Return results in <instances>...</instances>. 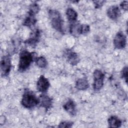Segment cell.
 <instances>
[{"mask_svg": "<svg viewBox=\"0 0 128 128\" xmlns=\"http://www.w3.org/2000/svg\"><path fill=\"white\" fill-rule=\"evenodd\" d=\"M48 14L52 27L56 31L63 34V20L60 12L56 10H50Z\"/></svg>", "mask_w": 128, "mask_h": 128, "instance_id": "cell-2", "label": "cell"}, {"mask_svg": "<svg viewBox=\"0 0 128 128\" xmlns=\"http://www.w3.org/2000/svg\"><path fill=\"white\" fill-rule=\"evenodd\" d=\"M36 21L37 20L35 16L28 13V15L24 18L22 22V25L25 26L30 28L35 25Z\"/></svg>", "mask_w": 128, "mask_h": 128, "instance_id": "cell-15", "label": "cell"}, {"mask_svg": "<svg viewBox=\"0 0 128 128\" xmlns=\"http://www.w3.org/2000/svg\"><path fill=\"white\" fill-rule=\"evenodd\" d=\"M74 123L73 122H61L59 125L58 126V128H71L72 125H73Z\"/></svg>", "mask_w": 128, "mask_h": 128, "instance_id": "cell-22", "label": "cell"}, {"mask_svg": "<svg viewBox=\"0 0 128 128\" xmlns=\"http://www.w3.org/2000/svg\"><path fill=\"white\" fill-rule=\"evenodd\" d=\"M80 34H85L90 31V27L88 24H83L80 26Z\"/></svg>", "mask_w": 128, "mask_h": 128, "instance_id": "cell-21", "label": "cell"}, {"mask_svg": "<svg viewBox=\"0 0 128 128\" xmlns=\"http://www.w3.org/2000/svg\"><path fill=\"white\" fill-rule=\"evenodd\" d=\"M64 56L68 62L72 66L76 65L80 61L77 54L71 49L68 48L64 50Z\"/></svg>", "mask_w": 128, "mask_h": 128, "instance_id": "cell-8", "label": "cell"}, {"mask_svg": "<svg viewBox=\"0 0 128 128\" xmlns=\"http://www.w3.org/2000/svg\"><path fill=\"white\" fill-rule=\"evenodd\" d=\"M128 66H124L122 70V76L125 80L126 82L128 83Z\"/></svg>", "mask_w": 128, "mask_h": 128, "instance_id": "cell-23", "label": "cell"}, {"mask_svg": "<svg viewBox=\"0 0 128 128\" xmlns=\"http://www.w3.org/2000/svg\"><path fill=\"white\" fill-rule=\"evenodd\" d=\"M90 86L89 83L86 78H78L76 82V88L79 90H85Z\"/></svg>", "mask_w": 128, "mask_h": 128, "instance_id": "cell-14", "label": "cell"}, {"mask_svg": "<svg viewBox=\"0 0 128 128\" xmlns=\"http://www.w3.org/2000/svg\"><path fill=\"white\" fill-rule=\"evenodd\" d=\"M20 40L17 38H14L10 42V48L11 49L12 52H15L17 51L18 46L20 45Z\"/></svg>", "mask_w": 128, "mask_h": 128, "instance_id": "cell-18", "label": "cell"}, {"mask_svg": "<svg viewBox=\"0 0 128 128\" xmlns=\"http://www.w3.org/2000/svg\"><path fill=\"white\" fill-rule=\"evenodd\" d=\"M40 32L38 29H35L32 30L30 34L29 38L26 40L24 43L26 45L32 47H35L40 40Z\"/></svg>", "mask_w": 128, "mask_h": 128, "instance_id": "cell-7", "label": "cell"}, {"mask_svg": "<svg viewBox=\"0 0 128 128\" xmlns=\"http://www.w3.org/2000/svg\"><path fill=\"white\" fill-rule=\"evenodd\" d=\"M21 104L25 108L30 109L39 104V100L33 92L26 90L22 95Z\"/></svg>", "mask_w": 128, "mask_h": 128, "instance_id": "cell-3", "label": "cell"}, {"mask_svg": "<svg viewBox=\"0 0 128 128\" xmlns=\"http://www.w3.org/2000/svg\"><path fill=\"white\" fill-rule=\"evenodd\" d=\"M40 10V8L38 4L36 2H34L30 6L29 10L28 12V13L35 16L36 14H37L39 12Z\"/></svg>", "mask_w": 128, "mask_h": 128, "instance_id": "cell-20", "label": "cell"}, {"mask_svg": "<svg viewBox=\"0 0 128 128\" xmlns=\"http://www.w3.org/2000/svg\"><path fill=\"white\" fill-rule=\"evenodd\" d=\"M105 2V0H95L93 2L96 8H100L104 4Z\"/></svg>", "mask_w": 128, "mask_h": 128, "instance_id": "cell-24", "label": "cell"}, {"mask_svg": "<svg viewBox=\"0 0 128 128\" xmlns=\"http://www.w3.org/2000/svg\"><path fill=\"white\" fill-rule=\"evenodd\" d=\"M80 23L76 20L71 22L70 26V32L72 36L78 37L80 34Z\"/></svg>", "mask_w": 128, "mask_h": 128, "instance_id": "cell-13", "label": "cell"}, {"mask_svg": "<svg viewBox=\"0 0 128 128\" xmlns=\"http://www.w3.org/2000/svg\"><path fill=\"white\" fill-rule=\"evenodd\" d=\"M36 64L38 67L42 68H46L48 66L47 60L43 56L37 58L36 60Z\"/></svg>", "mask_w": 128, "mask_h": 128, "instance_id": "cell-19", "label": "cell"}, {"mask_svg": "<svg viewBox=\"0 0 128 128\" xmlns=\"http://www.w3.org/2000/svg\"><path fill=\"white\" fill-rule=\"evenodd\" d=\"M94 84L93 88L95 91L100 90L104 86V73L100 70H96L93 74Z\"/></svg>", "mask_w": 128, "mask_h": 128, "instance_id": "cell-5", "label": "cell"}, {"mask_svg": "<svg viewBox=\"0 0 128 128\" xmlns=\"http://www.w3.org/2000/svg\"><path fill=\"white\" fill-rule=\"evenodd\" d=\"M66 16L68 20L72 22L76 20L78 18V14L72 8H68L66 10Z\"/></svg>", "mask_w": 128, "mask_h": 128, "instance_id": "cell-17", "label": "cell"}, {"mask_svg": "<svg viewBox=\"0 0 128 128\" xmlns=\"http://www.w3.org/2000/svg\"><path fill=\"white\" fill-rule=\"evenodd\" d=\"M113 44L116 48L122 49L124 48L126 44V36L122 32H118L114 38Z\"/></svg>", "mask_w": 128, "mask_h": 128, "instance_id": "cell-6", "label": "cell"}, {"mask_svg": "<svg viewBox=\"0 0 128 128\" xmlns=\"http://www.w3.org/2000/svg\"><path fill=\"white\" fill-rule=\"evenodd\" d=\"M106 14L111 20H116L120 16V10L118 6L114 5L109 7L107 10Z\"/></svg>", "mask_w": 128, "mask_h": 128, "instance_id": "cell-10", "label": "cell"}, {"mask_svg": "<svg viewBox=\"0 0 128 128\" xmlns=\"http://www.w3.org/2000/svg\"><path fill=\"white\" fill-rule=\"evenodd\" d=\"M34 55L32 52L28 50L22 49L19 54V62L18 70L20 72L26 71L30 66L33 61Z\"/></svg>", "mask_w": 128, "mask_h": 128, "instance_id": "cell-1", "label": "cell"}, {"mask_svg": "<svg viewBox=\"0 0 128 128\" xmlns=\"http://www.w3.org/2000/svg\"><path fill=\"white\" fill-rule=\"evenodd\" d=\"M108 122L110 128H119L122 125V121L115 116H110L108 120Z\"/></svg>", "mask_w": 128, "mask_h": 128, "instance_id": "cell-16", "label": "cell"}, {"mask_svg": "<svg viewBox=\"0 0 128 128\" xmlns=\"http://www.w3.org/2000/svg\"><path fill=\"white\" fill-rule=\"evenodd\" d=\"M50 86V83L48 80L44 77V76L41 75L36 82V88L38 92L42 93L46 92Z\"/></svg>", "mask_w": 128, "mask_h": 128, "instance_id": "cell-9", "label": "cell"}, {"mask_svg": "<svg viewBox=\"0 0 128 128\" xmlns=\"http://www.w3.org/2000/svg\"><path fill=\"white\" fill-rule=\"evenodd\" d=\"M63 108L64 110L71 116H74L76 114V105L75 102L72 100H68L64 104Z\"/></svg>", "mask_w": 128, "mask_h": 128, "instance_id": "cell-12", "label": "cell"}, {"mask_svg": "<svg viewBox=\"0 0 128 128\" xmlns=\"http://www.w3.org/2000/svg\"><path fill=\"white\" fill-rule=\"evenodd\" d=\"M0 72L2 77L7 76L12 68V62L10 56L6 54L2 56L0 60Z\"/></svg>", "mask_w": 128, "mask_h": 128, "instance_id": "cell-4", "label": "cell"}, {"mask_svg": "<svg viewBox=\"0 0 128 128\" xmlns=\"http://www.w3.org/2000/svg\"><path fill=\"white\" fill-rule=\"evenodd\" d=\"M39 104L40 106L44 108L46 110L49 109L52 106V100L49 96L42 94L38 98Z\"/></svg>", "mask_w": 128, "mask_h": 128, "instance_id": "cell-11", "label": "cell"}, {"mask_svg": "<svg viewBox=\"0 0 128 128\" xmlns=\"http://www.w3.org/2000/svg\"><path fill=\"white\" fill-rule=\"evenodd\" d=\"M120 8L124 11H127L128 10V2L126 0L122 1L120 4Z\"/></svg>", "mask_w": 128, "mask_h": 128, "instance_id": "cell-25", "label": "cell"}]
</instances>
